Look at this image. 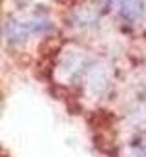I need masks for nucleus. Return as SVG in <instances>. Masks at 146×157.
<instances>
[{
	"label": "nucleus",
	"mask_w": 146,
	"mask_h": 157,
	"mask_svg": "<svg viewBox=\"0 0 146 157\" xmlns=\"http://www.w3.org/2000/svg\"><path fill=\"white\" fill-rule=\"evenodd\" d=\"M117 6H119V13L128 22H135L143 15V7H144L143 0H117Z\"/></svg>",
	"instance_id": "1"
}]
</instances>
